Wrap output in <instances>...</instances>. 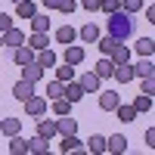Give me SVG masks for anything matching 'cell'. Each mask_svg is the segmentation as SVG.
Listing matches in <instances>:
<instances>
[{
    "label": "cell",
    "instance_id": "6da1fadb",
    "mask_svg": "<svg viewBox=\"0 0 155 155\" xmlns=\"http://www.w3.org/2000/svg\"><path fill=\"white\" fill-rule=\"evenodd\" d=\"M109 34L115 37V41H127V37H134V19H130V12H124V9H115L112 16H109Z\"/></svg>",
    "mask_w": 155,
    "mask_h": 155
},
{
    "label": "cell",
    "instance_id": "7a4b0ae2",
    "mask_svg": "<svg viewBox=\"0 0 155 155\" xmlns=\"http://www.w3.org/2000/svg\"><path fill=\"white\" fill-rule=\"evenodd\" d=\"M47 109H50V99L41 93H31L28 99H25V115H28V118H41V115H47Z\"/></svg>",
    "mask_w": 155,
    "mask_h": 155
},
{
    "label": "cell",
    "instance_id": "3957f363",
    "mask_svg": "<svg viewBox=\"0 0 155 155\" xmlns=\"http://www.w3.org/2000/svg\"><path fill=\"white\" fill-rule=\"evenodd\" d=\"M37 137H44V140L59 137V130H56V118H47V115H41V118H37Z\"/></svg>",
    "mask_w": 155,
    "mask_h": 155
},
{
    "label": "cell",
    "instance_id": "277c9868",
    "mask_svg": "<svg viewBox=\"0 0 155 155\" xmlns=\"http://www.w3.org/2000/svg\"><path fill=\"white\" fill-rule=\"evenodd\" d=\"M62 96H65L71 106H74V102H81V99H84V87L71 78V81H65V84H62Z\"/></svg>",
    "mask_w": 155,
    "mask_h": 155
},
{
    "label": "cell",
    "instance_id": "5b68a950",
    "mask_svg": "<svg viewBox=\"0 0 155 155\" xmlns=\"http://www.w3.org/2000/svg\"><path fill=\"white\" fill-rule=\"evenodd\" d=\"M84 47H78V44H65V53H62V62H68V65H81L84 62Z\"/></svg>",
    "mask_w": 155,
    "mask_h": 155
},
{
    "label": "cell",
    "instance_id": "8992f818",
    "mask_svg": "<svg viewBox=\"0 0 155 155\" xmlns=\"http://www.w3.org/2000/svg\"><path fill=\"white\" fill-rule=\"evenodd\" d=\"M106 152H112V155H124V152H127V137H124V134L106 137Z\"/></svg>",
    "mask_w": 155,
    "mask_h": 155
},
{
    "label": "cell",
    "instance_id": "52a82bcc",
    "mask_svg": "<svg viewBox=\"0 0 155 155\" xmlns=\"http://www.w3.org/2000/svg\"><path fill=\"white\" fill-rule=\"evenodd\" d=\"M118 102H121V93H118V90H102V93H99V109H102V112H115Z\"/></svg>",
    "mask_w": 155,
    "mask_h": 155
},
{
    "label": "cell",
    "instance_id": "ba28073f",
    "mask_svg": "<svg viewBox=\"0 0 155 155\" xmlns=\"http://www.w3.org/2000/svg\"><path fill=\"white\" fill-rule=\"evenodd\" d=\"M56 130H59V137L78 134V121L71 118V115H59V118H56Z\"/></svg>",
    "mask_w": 155,
    "mask_h": 155
},
{
    "label": "cell",
    "instance_id": "9c48e42d",
    "mask_svg": "<svg viewBox=\"0 0 155 155\" xmlns=\"http://www.w3.org/2000/svg\"><path fill=\"white\" fill-rule=\"evenodd\" d=\"M12 62H16V65H28V62H34V50L28 44L16 47V50H12Z\"/></svg>",
    "mask_w": 155,
    "mask_h": 155
},
{
    "label": "cell",
    "instance_id": "30bf717a",
    "mask_svg": "<svg viewBox=\"0 0 155 155\" xmlns=\"http://www.w3.org/2000/svg\"><path fill=\"white\" fill-rule=\"evenodd\" d=\"M112 78H115L118 84H130V81H134V65H130V62H121V65H115Z\"/></svg>",
    "mask_w": 155,
    "mask_h": 155
},
{
    "label": "cell",
    "instance_id": "8fae6325",
    "mask_svg": "<svg viewBox=\"0 0 155 155\" xmlns=\"http://www.w3.org/2000/svg\"><path fill=\"white\" fill-rule=\"evenodd\" d=\"M34 62H37L41 68H53V65H56V53H53L50 47H44V50H37V53H34Z\"/></svg>",
    "mask_w": 155,
    "mask_h": 155
},
{
    "label": "cell",
    "instance_id": "7c38bea8",
    "mask_svg": "<svg viewBox=\"0 0 155 155\" xmlns=\"http://www.w3.org/2000/svg\"><path fill=\"white\" fill-rule=\"evenodd\" d=\"M78 84H81L84 87V93H99V78H96V71H87V74H81V81H78Z\"/></svg>",
    "mask_w": 155,
    "mask_h": 155
},
{
    "label": "cell",
    "instance_id": "4fadbf2b",
    "mask_svg": "<svg viewBox=\"0 0 155 155\" xmlns=\"http://www.w3.org/2000/svg\"><path fill=\"white\" fill-rule=\"evenodd\" d=\"M31 93H34V84H31V81H25V78L12 84V96H16V99H22V102H25Z\"/></svg>",
    "mask_w": 155,
    "mask_h": 155
},
{
    "label": "cell",
    "instance_id": "5bb4252c",
    "mask_svg": "<svg viewBox=\"0 0 155 155\" xmlns=\"http://www.w3.org/2000/svg\"><path fill=\"white\" fill-rule=\"evenodd\" d=\"M22 44H25V34L16 28V25H12L9 31H3V47H12V50H16V47H22Z\"/></svg>",
    "mask_w": 155,
    "mask_h": 155
},
{
    "label": "cell",
    "instance_id": "9a60e30c",
    "mask_svg": "<svg viewBox=\"0 0 155 155\" xmlns=\"http://www.w3.org/2000/svg\"><path fill=\"white\" fill-rule=\"evenodd\" d=\"M78 37H81L84 44H96V37H99V25L96 22H87L81 31H78Z\"/></svg>",
    "mask_w": 155,
    "mask_h": 155
},
{
    "label": "cell",
    "instance_id": "2e32d148",
    "mask_svg": "<svg viewBox=\"0 0 155 155\" xmlns=\"http://www.w3.org/2000/svg\"><path fill=\"white\" fill-rule=\"evenodd\" d=\"M22 78L25 81H31V84H37L44 78V68L37 65V62H28V65H22Z\"/></svg>",
    "mask_w": 155,
    "mask_h": 155
},
{
    "label": "cell",
    "instance_id": "e0dca14e",
    "mask_svg": "<svg viewBox=\"0 0 155 155\" xmlns=\"http://www.w3.org/2000/svg\"><path fill=\"white\" fill-rule=\"evenodd\" d=\"M25 44H28L34 53L37 50H44V47H50V37H47V31H34L31 37H25Z\"/></svg>",
    "mask_w": 155,
    "mask_h": 155
},
{
    "label": "cell",
    "instance_id": "ac0fdd59",
    "mask_svg": "<svg viewBox=\"0 0 155 155\" xmlns=\"http://www.w3.org/2000/svg\"><path fill=\"white\" fill-rule=\"evenodd\" d=\"M134 50H137L143 59H152V53H155V41H152V37H140V41L134 44Z\"/></svg>",
    "mask_w": 155,
    "mask_h": 155
},
{
    "label": "cell",
    "instance_id": "d6986e66",
    "mask_svg": "<svg viewBox=\"0 0 155 155\" xmlns=\"http://www.w3.org/2000/svg\"><path fill=\"white\" fill-rule=\"evenodd\" d=\"M28 152H34V155H47V152H50V140H44V137L34 134V137L28 140Z\"/></svg>",
    "mask_w": 155,
    "mask_h": 155
},
{
    "label": "cell",
    "instance_id": "ffe728a7",
    "mask_svg": "<svg viewBox=\"0 0 155 155\" xmlns=\"http://www.w3.org/2000/svg\"><path fill=\"white\" fill-rule=\"evenodd\" d=\"M115 112H118V121H124V124H130V121L140 118V115L134 112V106H127V102H118V106H115Z\"/></svg>",
    "mask_w": 155,
    "mask_h": 155
},
{
    "label": "cell",
    "instance_id": "44dd1931",
    "mask_svg": "<svg viewBox=\"0 0 155 155\" xmlns=\"http://www.w3.org/2000/svg\"><path fill=\"white\" fill-rule=\"evenodd\" d=\"M19 130H22V118H3V121H0V134H3V137H12Z\"/></svg>",
    "mask_w": 155,
    "mask_h": 155
},
{
    "label": "cell",
    "instance_id": "7402d4cb",
    "mask_svg": "<svg viewBox=\"0 0 155 155\" xmlns=\"http://www.w3.org/2000/svg\"><path fill=\"white\" fill-rule=\"evenodd\" d=\"M93 68H96V78H99V81H106V78H112V71H115V65H112V59H109V56H102V59L96 62Z\"/></svg>",
    "mask_w": 155,
    "mask_h": 155
},
{
    "label": "cell",
    "instance_id": "603a6c76",
    "mask_svg": "<svg viewBox=\"0 0 155 155\" xmlns=\"http://www.w3.org/2000/svg\"><path fill=\"white\" fill-rule=\"evenodd\" d=\"M59 149H62V152L68 155V152H81L84 146H81V140H78V134H68V137H62V143H59Z\"/></svg>",
    "mask_w": 155,
    "mask_h": 155
},
{
    "label": "cell",
    "instance_id": "cb8c5ba5",
    "mask_svg": "<svg viewBox=\"0 0 155 155\" xmlns=\"http://www.w3.org/2000/svg\"><path fill=\"white\" fill-rule=\"evenodd\" d=\"M109 59H112V65H121V62H130V50H127L124 44H118V47H115L112 53H109Z\"/></svg>",
    "mask_w": 155,
    "mask_h": 155
},
{
    "label": "cell",
    "instance_id": "d4e9b609",
    "mask_svg": "<svg viewBox=\"0 0 155 155\" xmlns=\"http://www.w3.org/2000/svg\"><path fill=\"white\" fill-rule=\"evenodd\" d=\"M118 44H121V41H115L112 34H106V37L99 34V37H96V47H99V53H102V56H109V53H112V50L118 47Z\"/></svg>",
    "mask_w": 155,
    "mask_h": 155
},
{
    "label": "cell",
    "instance_id": "484cf974",
    "mask_svg": "<svg viewBox=\"0 0 155 155\" xmlns=\"http://www.w3.org/2000/svg\"><path fill=\"white\" fill-rule=\"evenodd\" d=\"M78 41V31L71 28V25H62V28L56 31V44H74Z\"/></svg>",
    "mask_w": 155,
    "mask_h": 155
},
{
    "label": "cell",
    "instance_id": "4316f807",
    "mask_svg": "<svg viewBox=\"0 0 155 155\" xmlns=\"http://www.w3.org/2000/svg\"><path fill=\"white\" fill-rule=\"evenodd\" d=\"M16 12H19V19H31L34 12H37V3H34V0H19Z\"/></svg>",
    "mask_w": 155,
    "mask_h": 155
},
{
    "label": "cell",
    "instance_id": "83f0119b",
    "mask_svg": "<svg viewBox=\"0 0 155 155\" xmlns=\"http://www.w3.org/2000/svg\"><path fill=\"white\" fill-rule=\"evenodd\" d=\"M152 74H155L152 59H143V62H137V65H134V78H152Z\"/></svg>",
    "mask_w": 155,
    "mask_h": 155
},
{
    "label": "cell",
    "instance_id": "f1b7e54d",
    "mask_svg": "<svg viewBox=\"0 0 155 155\" xmlns=\"http://www.w3.org/2000/svg\"><path fill=\"white\" fill-rule=\"evenodd\" d=\"M9 152L12 155H25V152H28V140H22L19 134H12L9 137Z\"/></svg>",
    "mask_w": 155,
    "mask_h": 155
},
{
    "label": "cell",
    "instance_id": "f546056e",
    "mask_svg": "<svg viewBox=\"0 0 155 155\" xmlns=\"http://www.w3.org/2000/svg\"><path fill=\"white\" fill-rule=\"evenodd\" d=\"M87 152H93V155H102V152H106V137L93 134V137L87 140Z\"/></svg>",
    "mask_w": 155,
    "mask_h": 155
},
{
    "label": "cell",
    "instance_id": "4dcf8cb0",
    "mask_svg": "<svg viewBox=\"0 0 155 155\" xmlns=\"http://www.w3.org/2000/svg\"><path fill=\"white\" fill-rule=\"evenodd\" d=\"M130 106H134V112H137V115H143V112H149V109H152V96H149V93H140V96L130 102Z\"/></svg>",
    "mask_w": 155,
    "mask_h": 155
},
{
    "label": "cell",
    "instance_id": "1f68e13d",
    "mask_svg": "<svg viewBox=\"0 0 155 155\" xmlns=\"http://www.w3.org/2000/svg\"><path fill=\"white\" fill-rule=\"evenodd\" d=\"M31 28L34 31H50V16L47 12H34L31 16Z\"/></svg>",
    "mask_w": 155,
    "mask_h": 155
},
{
    "label": "cell",
    "instance_id": "d6a6232c",
    "mask_svg": "<svg viewBox=\"0 0 155 155\" xmlns=\"http://www.w3.org/2000/svg\"><path fill=\"white\" fill-rule=\"evenodd\" d=\"M53 102V115L59 118V115H71V102L65 99V96H59V99H50Z\"/></svg>",
    "mask_w": 155,
    "mask_h": 155
},
{
    "label": "cell",
    "instance_id": "836d02e7",
    "mask_svg": "<svg viewBox=\"0 0 155 155\" xmlns=\"http://www.w3.org/2000/svg\"><path fill=\"white\" fill-rule=\"evenodd\" d=\"M53 68H56V65H53ZM71 78H74V65L62 62V68H56V81H62V84H65V81H71Z\"/></svg>",
    "mask_w": 155,
    "mask_h": 155
},
{
    "label": "cell",
    "instance_id": "e575fe53",
    "mask_svg": "<svg viewBox=\"0 0 155 155\" xmlns=\"http://www.w3.org/2000/svg\"><path fill=\"white\" fill-rule=\"evenodd\" d=\"M44 96H47V99H59V96H62V81H50Z\"/></svg>",
    "mask_w": 155,
    "mask_h": 155
},
{
    "label": "cell",
    "instance_id": "d590c367",
    "mask_svg": "<svg viewBox=\"0 0 155 155\" xmlns=\"http://www.w3.org/2000/svg\"><path fill=\"white\" fill-rule=\"evenodd\" d=\"M99 9L106 12V16H112L115 9H121V0H99Z\"/></svg>",
    "mask_w": 155,
    "mask_h": 155
},
{
    "label": "cell",
    "instance_id": "8d00e7d4",
    "mask_svg": "<svg viewBox=\"0 0 155 155\" xmlns=\"http://www.w3.org/2000/svg\"><path fill=\"white\" fill-rule=\"evenodd\" d=\"M121 9L134 16V12H140V9H143V0H121Z\"/></svg>",
    "mask_w": 155,
    "mask_h": 155
},
{
    "label": "cell",
    "instance_id": "74e56055",
    "mask_svg": "<svg viewBox=\"0 0 155 155\" xmlns=\"http://www.w3.org/2000/svg\"><path fill=\"white\" fill-rule=\"evenodd\" d=\"M59 12H65V16H71V12L78 9V0H59V6H56Z\"/></svg>",
    "mask_w": 155,
    "mask_h": 155
},
{
    "label": "cell",
    "instance_id": "f35d334b",
    "mask_svg": "<svg viewBox=\"0 0 155 155\" xmlns=\"http://www.w3.org/2000/svg\"><path fill=\"white\" fill-rule=\"evenodd\" d=\"M12 25H16V22H12V16H9V12H0V34H3V31H9Z\"/></svg>",
    "mask_w": 155,
    "mask_h": 155
},
{
    "label": "cell",
    "instance_id": "ab89813d",
    "mask_svg": "<svg viewBox=\"0 0 155 155\" xmlns=\"http://www.w3.org/2000/svg\"><path fill=\"white\" fill-rule=\"evenodd\" d=\"M143 93H149V96L155 93V74L152 78H143Z\"/></svg>",
    "mask_w": 155,
    "mask_h": 155
},
{
    "label": "cell",
    "instance_id": "60d3db41",
    "mask_svg": "<svg viewBox=\"0 0 155 155\" xmlns=\"http://www.w3.org/2000/svg\"><path fill=\"white\" fill-rule=\"evenodd\" d=\"M81 6H84L87 12H96V9H99V0H81Z\"/></svg>",
    "mask_w": 155,
    "mask_h": 155
},
{
    "label": "cell",
    "instance_id": "b9f144b4",
    "mask_svg": "<svg viewBox=\"0 0 155 155\" xmlns=\"http://www.w3.org/2000/svg\"><path fill=\"white\" fill-rule=\"evenodd\" d=\"M146 146H155V130H152V127L146 130Z\"/></svg>",
    "mask_w": 155,
    "mask_h": 155
},
{
    "label": "cell",
    "instance_id": "7bdbcfd3",
    "mask_svg": "<svg viewBox=\"0 0 155 155\" xmlns=\"http://www.w3.org/2000/svg\"><path fill=\"white\" fill-rule=\"evenodd\" d=\"M146 22L155 25V6H146Z\"/></svg>",
    "mask_w": 155,
    "mask_h": 155
},
{
    "label": "cell",
    "instance_id": "ee69618b",
    "mask_svg": "<svg viewBox=\"0 0 155 155\" xmlns=\"http://www.w3.org/2000/svg\"><path fill=\"white\" fill-rule=\"evenodd\" d=\"M59 6V0H44V9H56Z\"/></svg>",
    "mask_w": 155,
    "mask_h": 155
},
{
    "label": "cell",
    "instance_id": "f6af8a7d",
    "mask_svg": "<svg viewBox=\"0 0 155 155\" xmlns=\"http://www.w3.org/2000/svg\"><path fill=\"white\" fill-rule=\"evenodd\" d=\"M0 47H3V34H0Z\"/></svg>",
    "mask_w": 155,
    "mask_h": 155
},
{
    "label": "cell",
    "instance_id": "bcb514c9",
    "mask_svg": "<svg viewBox=\"0 0 155 155\" xmlns=\"http://www.w3.org/2000/svg\"><path fill=\"white\" fill-rule=\"evenodd\" d=\"M12 3H19V0H12Z\"/></svg>",
    "mask_w": 155,
    "mask_h": 155
}]
</instances>
